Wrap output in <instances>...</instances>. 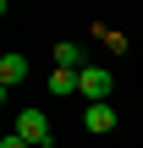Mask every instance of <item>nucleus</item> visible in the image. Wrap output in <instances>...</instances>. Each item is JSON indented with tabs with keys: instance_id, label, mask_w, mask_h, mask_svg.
I'll return each mask as SVG.
<instances>
[{
	"instance_id": "nucleus-1",
	"label": "nucleus",
	"mask_w": 143,
	"mask_h": 148,
	"mask_svg": "<svg viewBox=\"0 0 143 148\" xmlns=\"http://www.w3.org/2000/svg\"><path fill=\"white\" fill-rule=\"evenodd\" d=\"M110 88H116V77H110L105 66H83V77H77V93H83L88 104H105V99H110Z\"/></svg>"
},
{
	"instance_id": "nucleus-2",
	"label": "nucleus",
	"mask_w": 143,
	"mask_h": 148,
	"mask_svg": "<svg viewBox=\"0 0 143 148\" xmlns=\"http://www.w3.org/2000/svg\"><path fill=\"white\" fill-rule=\"evenodd\" d=\"M11 132H17V137H28V143H33V148H50V115L28 104V110L17 115V126H11Z\"/></svg>"
},
{
	"instance_id": "nucleus-3",
	"label": "nucleus",
	"mask_w": 143,
	"mask_h": 148,
	"mask_svg": "<svg viewBox=\"0 0 143 148\" xmlns=\"http://www.w3.org/2000/svg\"><path fill=\"white\" fill-rule=\"evenodd\" d=\"M22 77H28V55H17V49H11V55H0V88L11 93Z\"/></svg>"
},
{
	"instance_id": "nucleus-4",
	"label": "nucleus",
	"mask_w": 143,
	"mask_h": 148,
	"mask_svg": "<svg viewBox=\"0 0 143 148\" xmlns=\"http://www.w3.org/2000/svg\"><path fill=\"white\" fill-rule=\"evenodd\" d=\"M55 66H61V71H83V66H88V60H83V44L61 38V44H55Z\"/></svg>"
},
{
	"instance_id": "nucleus-5",
	"label": "nucleus",
	"mask_w": 143,
	"mask_h": 148,
	"mask_svg": "<svg viewBox=\"0 0 143 148\" xmlns=\"http://www.w3.org/2000/svg\"><path fill=\"white\" fill-rule=\"evenodd\" d=\"M83 126H88V132H110V126H116V110H110V104H83Z\"/></svg>"
},
{
	"instance_id": "nucleus-6",
	"label": "nucleus",
	"mask_w": 143,
	"mask_h": 148,
	"mask_svg": "<svg viewBox=\"0 0 143 148\" xmlns=\"http://www.w3.org/2000/svg\"><path fill=\"white\" fill-rule=\"evenodd\" d=\"M77 77H83V71H61V66H55V71H50V93H55V99L77 93Z\"/></svg>"
}]
</instances>
